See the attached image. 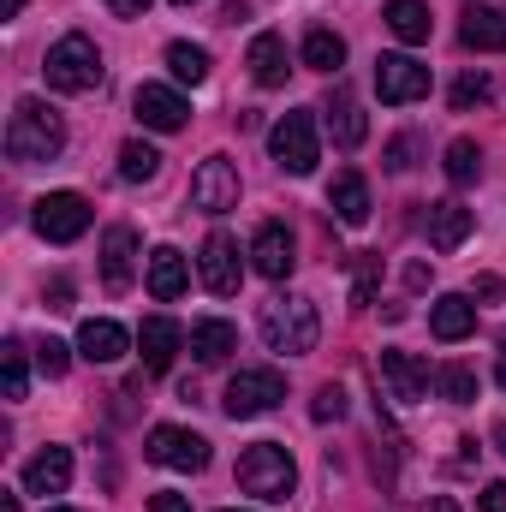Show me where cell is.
<instances>
[{
  "label": "cell",
  "mask_w": 506,
  "mask_h": 512,
  "mask_svg": "<svg viewBox=\"0 0 506 512\" xmlns=\"http://www.w3.org/2000/svg\"><path fill=\"white\" fill-rule=\"evenodd\" d=\"M60 149H66V120H60L48 102L24 96V102L12 108V120H6V155H12L18 167H36V161H54Z\"/></svg>",
  "instance_id": "1"
},
{
  "label": "cell",
  "mask_w": 506,
  "mask_h": 512,
  "mask_svg": "<svg viewBox=\"0 0 506 512\" xmlns=\"http://www.w3.org/2000/svg\"><path fill=\"white\" fill-rule=\"evenodd\" d=\"M256 328H262L268 352H286V358H304V352H316V340H322V316H316V304L298 298V292L268 298L262 316H256Z\"/></svg>",
  "instance_id": "2"
},
{
  "label": "cell",
  "mask_w": 506,
  "mask_h": 512,
  "mask_svg": "<svg viewBox=\"0 0 506 512\" xmlns=\"http://www.w3.org/2000/svg\"><path fill=\"white\" fill-rule=\"evenodd\" d=\"M42 72H48V90H60V96H84V90L102 84V48H96L90 36L72 30V36H60V42L48 48Z\"/></svg>",
  "instance_id": "3"
},
{
  "label": "cell",
  "mask_w": 506,
  "mask_h": 512,
  "mask_svg": "<svg viewBox=\"0 0 506 512\" xmlns=\"http://www.w3.org/2000/svg\"><path fill=\"white\" fill-rule=\"evenodd\" d=\"M239 489L256 495V501H286L298 489V465L280 441H256L239 453Z\"/></svg>",
  "instance_id": "4"
},
{
  "label": "cell",
  "mask_w": 506,
  "mask_h": 512,
  "mask_svg": "<svg viewBox=\"0 0 506 512\" xmlns=\"http://www.w3.org/2000/svg\"><path fill=\"white\" fill-rule=\"evenodd\" d=\"M268 149H274V161H280L292 179L316 173V161H322V143H316V120H310V108H292V114H280V120H274V131H268Z\"/></svg>",
  "instance_id": "5"
},
{
  "label": "cell",
  "mask_w": 506,
  "mask_h": 512,
  "mask_svg": "<svg viewBox=\"0 0 506 512\" xmlns=\"http://www.w3.org/2000/svg\"><path fill=\"white\" fill-rule=\"evenodd\" d=\"M30 221H36V233L48 245H72V239L90 233V203L78 191H48V197H36V215Z\"/></svg>",
  "instance_id": "6"
},
{
  "label": "cell",
  "mask_w": 506,
  "mask_h": 512,
  "mask_svg": "<svg viewBox=\"0 0 506 512\" xmlns=\"http://www.w3.org/2000/svg\"><path fill=\"white\" fill-rule=\"evenodd\" d=\"M143 459H149V465H167V471L197 477V471H209V441H203L197 429H173V423H161V429H149Z\"/></svg>",
  "instance_id": "7"
},
{
  "label": "cell",
  "mask_w": 506,
  "mask_h": 512,
  "mask_svg": "<svg viewBox=\"0 0 506 512\" xmlns=\"http://www.w3.org/2000/svg\"><path fill=\"white\" fill-rule=\"evenodd\" d=\"M191 203H197L203 215L239 209V161H233V155H209V161L191 173Z\"/></svg>",
  "instance_id": "8"
},
{
  "label": "cell",
  "mask_w": 506,
  "mask_h": 512,
  "mask_svg": "<svg viewBox=\"0 0 506 512\" xmlns=\"http://www.w3.org/2000/svg\"><path fill=\"white\" fill-rule=\"evenodd\" d=\"M286 399V376L280 370H239L233 382H227V417H262V411H274Z\"/></svg>",
  "instance_id": "9"
},
{
  "label": "cell",
  "mask_w": 506,
  "mask_h": 512,
  "mask_svg": "<svg viewBox=\"0 0 506 512\" xmlns=\"http://www.w3.org/2000/svg\"><path fill=\"white\" fill-rule=\"evenodd\" d=\"M376 96L387 102V108L423 102V96H429V66L411 60V54H381L376 60Z\"/></svg>",
  "instance_id": "10"
},
{
  "label": "cell",
  "mask_w": 506,
  "mask_h": 512,
  "mask_svg": "<svg viewBox=\"0 0 506 512\" xmlns=\"http://www.w3.org/2000/svg\"><path fill=\"white\" fill-rule=\"evenodd\" d=\"M197 274H203V286H209L215 298H233V292H239L245 262H239L233 233H209V239H203V251H197Z\"/></svg>",
  "instance_id": "11"
},
{
  "label": "cell",
  "mask_w": 506,
  "mask_h": 512,
  "mask_svg": "<svg viewBox=\"0 0 506 512\" xmlns=\"http://www.w3.org/2000/svg\"><path fill=\"white\" fill-rule=\"evenodd\" d=\"M251 268L262 274V280H286V274L298 268V239H292V227L268 221V227L251 239Z\"/></svg>",
  "instance_id": "12"
},
{
  "label": "cell",
  "mask_w": 506,
  "mask_h": 512,
  "mask_svg": "<svg viewBox=\"0 0 506 512\" xmlns=\"http://www.w3.org/2000/svg\"><path fill=\"white\" fill-rule=\"evenodd\" d=\"M131 108H137V120H143L149 131H179L185 120H191V102H185L179 90H167V84H137Z\"/></svg>",
  "instance_id": "13"
},
{
  "label": "cell",
  "mask_w": 506,
  "mask_h": 512,
  "mask_svg": "<svg viewBox=\"0 0 506 512\" xmlns=\"http://www.w3.org/2000/svg\"><path fill=\"white\" fill-rule=\"evenodd\" d=\"M376 376L387 382V393H393L399 405H417V399H429V364H423V358H411V352H381Z\"/></svg>",
  "instance_id": "14"
},
{
  "label": "cell",
  "mask_w": 506,
  "mask_h": 512,
  "mask_svg": "<svg viewBox=\"0 0 506 512\" xmlns=\"http://www.w3.org/2000/svg\"><path fill=\"white\" fill-rule=\"evenodd\" d=\"M179 346H185V328L167 322V316H149V322L137 328V352H143V370H149V376H167L173 358H179Z\"/></svg>",
  "instance_id": "15"
},
{
  "label": "cell",
  "mask_w": 506,
  "mask_h": 512,
  "mask_svg": "<svg viewBox=\"0 0 506 512\" xmlns=\"http://www.w3.org/2000/svg\"><path fill=\"white\" fill-rule=\"evenodd\" d=\"M429 334L447 340V346H453V340H471V334H477V304H471L465 292H441V298L429 304Z\"/></svg>",
  "instance_id": "16"
},
{
  "label": "cell",
  "mask_w": 506,
  "mask_h": 512,
  "mask_svg": "<svg viewBox=\"0 0 506 512\" xmlns=\"http://www.w3.org/2000/svg\"><path fill=\"white\" fill-rule=\"evenodd\" d=\"M471 227H477V215L465 203H429V215H423V233L435 251H459L471 239Z\"/></svg>",
  "instance_id": "17"
},
{
  "label": "cell",
  "mask_w": 506,
  "mask_h": 512,
  "mask_svg": "<svg viewBox=\"0 0 506 512\" xmlns=\"http://www.w3.org/2000/svg\"><path fill=\"white\" fill-rule=\"evenodd\" d=\"M459 42L477 48V54H506V12L501 6H465V24H459Z\"/></svg>",
  "instance_id": "18"
},
{
  "label": "cell",
  "mask_w": 506,
  "mask_h": 512,
  "mask_svg": "<svg viewBox=\"0 0 506 512\" xmlns=\"http://www.w3.org/2000/svg\"><path fill=\"white\" fill-rule=\"evenodd\" d=\"M328 131H334V143L340 149H358L364 137H370V120H364V108H358V96L346 90V84H334V96H328Z\"/></svg>",
  "instance_id": "19"
},
{
  "label": "cell",
  "mask_w": 506,
  "mask_h": 512,
  "mask_svg": "<svg viewBox=\"0 0 506 512\" xmlns=\"http://www.w3.org/2000/svg\"><path fill=\"white\" fill-rule=\"evenodd\" d=\"M131 346V334L120 322H108V316H90L84 328H78V352L90 358V364H120Z\"/></svg>",
  "instance_id": "20"
},
{
  "label": "cell",
  "mask_w": 506,
  "mask_h": 512,
  "mask_svg": "<svg viewBox=\"0 0 506 512\" xmlns=\"http://www.w3.org/2000/svg\"><path fill=\"white\" fill-rule=\"evenodd\" d=\"M131 268H137V233L131 227H108V239H102V286L126 292Z\"/></svg>",
  "instance_id": "21"
},
{
  "label": "cell",
  "mask_w": 506,
  "mask_h": 512,
  "mask_svg": "<svg viewBox=\"0 0 506 512\" xmlns=\"http://www.w3.org/2000/svg\"><path fill=\"white\" fill-rule=\"evenodd\" d=\"M66 483H72V453L66 447H42L24 465V489L30 495H66Z\"/></svg>",
  "instance_id": "22"
},
{
  "label": "cell",
  "mask_w": 506,
  "mask_h": 512,
  "mask_svg": "<svg viewBox=\"0 0 506 512\" xmlns=\"http://www.w3.org/2000/svg\"><path fill=\"white\" fill-rule=\"evenodd\" d=\"M143 280H149V292H155L161 304H173V298L191 286V262L173 251V245H161V251H149V274H143Z\"/></svg>",
  "instance_id": "23"
},
{
  "label": "cell",
  "mask_w": 506,
  "mask_h": 512,
  "mask_svg": "<svg viewBox=\"0 0 506 512\" xmlns=\"http://www.w3.org/2000/svg\"><path fill=\"white\" fill-rule=\"evenodd\" d=\"M245 66H251V78L262 84V90H274V84H286V42L274 36V30H262V36H251V54H245Z\"/></svg>",
  "instance_id": "24"
},
{
  "label": "cell",
  "mask_w": 506,
  "mask_h": 512,
  "mask_svg": "<svg viewBox=\"0 0 506 512\" xmlns=\"http://www.w3.org/2000/svg\"><path fill=\"white\" fill-rule=\"evenodd\" d=\"M328 209H334L346 227H364V221H370V185H364V173H340L334 191H328Z\"/></svg>",
  "instance_id": "25"
},
{
  "label": "cell",
  "mask_w": 506,
  "mask_h": 512,
  "mask_svg": "<svg viewBox=\"0 0 506 512\" xmlns=\"http://www.w3.org/2000/svg\"><path fill=\"white\" fill-rule=\"evenodd\" d=\"M191 352H197V364H227L239 352V328L233 322H197L191 328Z\"/></svg>",
  "instance_id": "26"
},
{
  "label": "cell",
  "mask_w": 506,
  "mask_h": 512,
  "mask_svg": "<svg viewBox=\"0 0 506 512\" xmlns=\"http://www.w3.org/2000/svg\"><path fill=\"white\" fill-rule=\"evenodd\" d=\"M387 30L399 36V42H429V30H435V18H429V0H387Z\"/></svg>",
  "instance_id": "27"
},
{
  "label": "cell",
  "mask_w": 506,
  "mask_h": 512,
  "mask_svg": "<svg viewBox=\"0 0 506 512\" xmlns=\"http://www.w3.org/2000/svg\"><path fill=\"white\" fill-rule=\"evenodd\" d=\"M304 66H310V72H328V78H334V72L346 66V42H340L334 30H310V36H304Z\"/></svg>",
  "instance_id": "28"
},
{
  "label": "cell",
  "mask_w": 506,
  "mask_h": 512,
  "mask_svg": "<svg viewBox=\"0 0 506 512\" xmlns=\"http://www.w3.org/2000/svg\"><path fill=\"white\" fill-rule=\"evenodd\" d=\"M167 72H173L179 84H203V78H209V48H197V42H167Z\"/></svg>",
  "instance_id": "29"
},
{
  "label": "cell",
  "mask_w": 506,
  "mask_h": 512,
  "mask_svg": "<svg viewBox=\"0 0 506 512\" xmlns=\"http://www.w3.org/2000/svg\"><path fill=\"white\" fill-rule=\"evenodd\" d=\"M155 173H161V155H155L143 137H131L126 149H120V179H126V185H149Z\"/></svg>",
  "instance_id": "30"
},
{
  "label": "cell",
  "mask_w": 506,
  "mask_h": 512,
  "mask_svg": "<svg viewBox=\"0 0 506 512\" xmlns=\"http://www.w3.org/2000/svg\"><path fill=\"white\" fill-rule=\"evenodd\" d=\"M447 179H453V185L483 179V149H477L471 137H453V143H447Z\"/></svg>",
  "instance_id": "31"
},
{
  "label": "cell",
  "mask_w": 506,
  "mask_h": 512,
  "mask_svg": "<svg viewBox=\"0 0 506 512\" xmlns=\"http://www.w3.org/2000/svg\"><path fill=\"white\" fill-rule=\"evenodd\" d=\"M0 387H6V399H24V387H30V364H24V346L18 340L0 346Z\"/></svg>",
  "instance_id": "32"
},
{
  "label": "cell",
  "mask_w": 506,
  "mask_h": 512,
  "mask_svg": "<svg viewBox=\"0 0 506 512\" xmlns=\"http://www.w3.org/2000/svg\"><path fill=\"white\" fill-rule=\"evenodd\" d=\"M441 393H447L453 405H477V370H471V364H447V370H441Z\"/></svg>",
  "instance_id": "33"
},
{
  "label": "cell",
  "mask_w": 506,
  "mask_h": 512,
  "mask_svg": "<svg viewBox=\"0 0 506 512\" xmlns=\"http://www.w3.org/2000/svg\"><path fill=\"white\" fill-rule=\"evenodd\" d=\"M489 96H495V84H489V72H465V78L453 84V108H459V114H465V108H483Z\"/></svg>",
  "instance_id": "34"
},
{
  "label": "cell",
  "mask_w": 506,
  "mask_h": 512,
  "mask_svg": "<svg viewBox=\"0 0 506 512\" xmlns=\"http://www.w3.org/2000/svg\"><path fill=\"white\" fill-rule=\"evenodd\" d=\"M310 417H316V423H340V417H346V387H316V405H310Z\"/></svg>",
  "instance_id": "35"
},
{
  "label": "cell",
  "mask_w": 506,
  "mask_h": 512,
  "mask_svg": "<svg viewBox=\"0 0 506 512\" xmlns=\"http://www.w3.org/2000/svg\"><path fill=\"white\" fill-rule=\"evenodd\" d=\"M376 280H381V256H364V262H358V280H352V304H358V310L376 298Z\"/></svg>",
  "instance_id": "36"
},
{
  "label": "cell",
  "mask_w": 506,
  "mask_h": 512,
  "mask_svg": "<svg viewBox=\"0 0 506 512\" xmlns=\"http://www.w3.org/2000/svg\"><path fill=\"white\" fill-rule=\"evenodd\" d=\"M36 364H42V376H66V370H72V346L42 340V346H36Z\"/></svg>",
  "instance_id": "37"
},
{
  "label": "cell",
  "mask_w": 506,
  "mask_h": 512,
  "mask_svg": "<svg viewBox=\"0 0 506 512\" xmlns=\"http://www.w3.org/2000/svg\"><path fill=\"white\" fill-rule=\"evenodd\" d=\"M411 167V137H393L387 143V173H405Z\"/></svg>",
  "instance_id": "38"
},
{
  "label": "cell",
  "mask_w": 506,
  "mask_h": 512,
  "mask_svg": "<svg viewBox=\"0 0 506 512\" xmlns=\"http://www.w3.org/2000/svg\"><path fill=\"white\" fill-rule=\"evenodd\" d=\"M149 512H191V501L173 495V489H161V495H149Z\"/></svg>",
  "instance_id": "39"
},
{
  "label": "cell",
  "mask_w": 506,
  "mask_h": 512,
  "mask_svg": "<svg viewBox=\"0 0 506 512\" xmlns=\"http://www.w3.org/2000/svg\"><path fill=\"white\" fill-rule=\"evenodd\" d=\"M477 507L483 512H506V483H489V489L477 495Z\"/></svg>",
  "instance_id": "40"
},
{
  "label": "cell",
  "mask_w": 506,
  "mask_h": 512,
  "mask_svg": "<svg viewBox=\"0 0 506 512\" xmlns=\"http://www.w3.org/2000/svg\"><path fill=\"white\" fill-rule=\"evenodd\" d=\"M102 6H108L114 18H143V12H149V0H102Z\"/></svg>",
  "instance_id": "41"
},
{
  "label": "cell",
  "mask_w": 506,
  "mask_h": 512,
  "mask_svg": "<svg viewBox=\"0 0 506 512\" xmlns=\"http://www.w3.org/2000/svg\"><path fill=\"white\" fill-rule=\"evenodd\" d=\"M48 310H72V286H66V280L48 286Z\"/></svg>",
  "instance_id": "42"
},
{
  "label": "cell",
  "mask_w": 506,
  "mask_h": 512,
  "mask_svg": "<svg viewBox=\"0 0 506 512\" xmlns=\"http://www.w3.org/2000/svg\"><path fill=\"white\" fill-rule=\"evenodd\" d=\"M477 298H489V304H495V298H501V274H483V280H477Z\"/></svg>",
  "instance_id": "43"
},
{
  "label": "cell",
  "mask_w": 506,
  "mask_h": 512,
  "mask_svg": "<svg viewBox=\"0 0 506 512\" xmlns=\"http://www.w3.org/2000/svg\"><path fill=\"white\" fill-rule=\"evenodd\" d=\"M423 512H459V501H453V495H429V507Z\"/></svg>",
  "instance_id": "44"
},
{
  "label": "cell",
  "mask_w": 506,
  "mask_h": 512,
  "mask_svg": "<svg viewBox=\"0 0 506 512\" xmlns=\"http://www.w3.org/2000/svg\"><path fill=\"white\" fill-rule=\"evenodd\" d=\"M18 12H24V0H6V6H0V18H18Z\"/></svg>",
  "instance_id": "45"
},
{
  "label": "cell",
  "mask_w": 506,
  "mask_h": 512,
  "mask_svg": "<svg viewBox=\"0 0 506 512\" xmlns=\"http://www.w3.org/2000/svg\"><path fill=\"white\" fill-rule=\"evenodd\" d=\"M0 512H18V495H0Z\"/></svg>",
  "instance_id": "46"
},
{
  "label": "cell",
  "mask_w": 506,
  "mask_h": 512,
  "mask_svg": "<svg viewBox=\"0 0 506 512\" xmlns=\"http://www.w3.org/2000/svg\"><path fill=\"white\" fill-rule=\"evenodd\" d=\"M495 447H501V453H506V423H501V429H495Z\"/></svg>",
  "instance_id": "47"
},
{
  "label": "cell",
  "mask_w": 506,
  "mask_h": 512,
  "mask_svg": "<svg viewBox=\"0 0 506 512\" xmlns=\"http://www.w3.org/2000/svg\"><path fill=\"white\" fill-rule=\"evenodd\" d=\"M501 387H506V340H501Z\"/></svg>",
  "instance_id": "48"
},
{
  "label": "cell",
  "mask_w": 506,
  "mask_h": 512,
  "mask_svg": "<svg viewBox=\"0 0 506 512\" xmlns=\"http://www.w3.org/2000/svg\"><path fill=\"white\" fill-rule=\"evenodd\" d=\"M173 6H197V0H173Z\"/></svg>",
  "instance_id": "49"
},
{
  "label": "cell",
  "mask_w": 506,
  "mask_h": 512,
  "mask_svg": "<svg viewBox=\"0 0 506 512\" xmlns=\"http://www.w3.org/2000/svg\"><path fill=\"white\" fill-rule=\"evenodd\" d=\"M48 512H72V507H48Z\"/></svg>",
  "instance_id": "50"
},
{
  "label": "cell",
  "mask_w": 506,
  "mask_h": 512,
  "mask_svg": "<svg viewBox=\"0 0 506 512\" xmlns=\"http://www.w3.org/2000/svg\"><path fill=\"white\" fill-rule=\"evenodd\" d=\"M221 512H239V507H221Z\"/></svg>",
  "instance_id": "51"
}]
</instances>
